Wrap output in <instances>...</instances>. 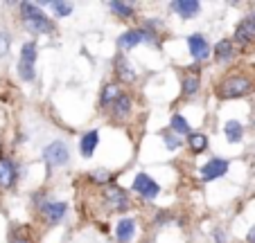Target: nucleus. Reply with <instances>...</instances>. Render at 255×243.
Returning a JSON list of instances; mask_svg holds the SVG:
<instances>
[{"instance_id":"obj_1","label":"nucleus","mask_w":255,"mask_h":243,"mask_svg":"<svg viewBox=\"0 0 255 243\" xmlns=\"http://www.w3.org/2000/svg\"><path fill=\"white\" fill-rule=\"evenodd\" d=\"M255 90V81L246 75H228L215 86L217 99H242Z\"/></svg>"},{"instance_id":"obj_2","label":"nucleus","mask_w":255,"mask_h":243,"mask_svg":"<svg viewBox=\"0 0 255 243\" xmlns=\"http://www.w3.org/2000/svg\"><path fill=\"white\" fill-rule=\"evenodd\" d=\"M18 9H20V20H23L25 29H27L29 34H52L54 32V23L41 11L39 5H34V2H20Z\"/></svg>"},{"instance_id":"obj_3","label":"nucleus","mask_w":255,"mask_h":243,"mask_svg":"<svg viewBox=\"0 0 255 243\" xmlns=\"http://www.w3.org/2000/svg\"><path fill=\"white\" fill-rule=\"evenodd\" d=\"M156 36H158V32H154L147 25L144 27H131L118 36V48H120V52H129V50L138 48L140 43H154Z\"/></svg>"},{"instance_id":"obj_4","label":"nucleus","mask_w":255,"mask_h":243,"mask_svg":"<svg viewBox=\"0 0 255 243\" xmlns=\"http://www.w3.org/2000/svg\"><path fill=\"white\" fill-rule=\"evenodd\" d=\"M18 77L23 81H34L36 77V43L27 41L20 48V57H18Z\"/></svg>"},{"instance_id":"obj_5","label":"nucleus","mask_w":255,"mask_h":243,"mask_svg":"<svg viewBox=\"0 0 255 243\" xmlns=\"http://www.w3.org/2000/svg\"><path fill=\"white\" fill-rule=\"evenodd\" d=\"M39 214L50 228H54L66 219L68 203L66 200H43V203H39Z\"/></svg>"},{"instance_id":"obj_6","label":"nucleus","mask_w":255,"mask_h":243,"mask_svg":"<svg viewBox=\"0 0 255 243\" xmlns=\"http://www.w3.org/2000/svg\"><path fill=\"white\" fill-rule=\"evenodd\" d=\"M43 160L50 169H59L66 167L68 160H70V151H68V144L61 142V140H54L48 147L43 149Z\"/></svg>"},{"instance_id":"obj_7","label":"nucleus","mask_w":255,"mask_h":243,"mask_svg":"<svg viewBox=\"0 0 255 243\" xmlns=\"http://www.w3.org/2000/svg\"><path fill=\"white\" fill-rule=\"evenodd\" d=\"M102 200L104 205L109 207V212H127L131 205V198L122 187L118 185H109L104 191H102Z\"/></svg>"},{"instance_id":"obj_8","label":"nucleus","mask_w":255,"mask_h":243,"mask_svg":"<svg viewBox=\"0 0 255 243\" xmlns=\"http://www.w3.org/2000/svg\"><path fill=\"white\" fill-rule=\"evenodd\" d=\"M228 167H231V164H228V160H224V158H210V160L199 169V178H201V182H212V180H217V178L226 176Z\"/></svg>"},{"instance_id":"obj_9","label":"nucleus","mask_w":255,"mask_h":243,"mask_svg":"<svg viewBox=\"0 0 255 243\" xmlns=\"http://www.w3.org/2000/svg\"><path fill=\"white\" fill-rule=\"evenodd\" d=\"M133 191L144 200H154L156 196L160 194V185L149 176V173H138L133 178Z\"/></svg>"},{"instance_id":"obj_10","label":"nucleus","mask_w":255,"mask_h":243,"mask_svg":"<svg viewBox=\"0 0 255 243\" xmlns=\"http://www.w3.org/2000/svg\"><path fill=\"white\" fill-rule=\"evenodd\" d=\"M188 50H190V57H192L197 63L206 61V59L212 54L210 43H208V38L203 36V34H190L188 36Z\"/></svg>"},{"instance_id":"obj_11","label":"nucleus","mask_w":255,"mask_h":243,"mask_svg":"<svg viewBox=\"0 0 255 243\" xmlns=\"http://www.w3.org/2000/svg\"><path fill=\"white\" fill-rule=\"evenodd\" d=\"M235 43L242 45V48L255 43V18L246 16V18L237 25V27H235Z\"/></svg>"},{"instance_id":"obj_12","label":"nucleus","mask_w":255,"mask_h":243,"mask_svg":"<svg viewBox=\"0 0 255 243\" xmlns=\"http://www.w3.org/2000/svg\"><path fill=\"white\" fill-rule=\"evenodd\" d=\"M199 88H201V75L194 72L192 68H188L183 72V79H181V97L183 99H192L199 92Z\"/></svg>"},{"instance_id":"obj_13","label":"nucleus","mask_w":255,"mask_h":243,"mask_svg":"<svg viewBox=\"0 0 255 243\" xmlns=\"http://www.w3.org/2000/svg\"><path fill=\"white\" fill-rule=\"evenodd\" d=\"M169 9H172L178 18L190 20V18H194V16H199L201 2H199V0H174L172 5H169Z\"/></svg>"},{"instance_id":"obj_14","label":"nucleus","mask_w":255,"mask_h":243,"mask_svg":"<svg viewBox=\"0 0 255 243\" xmlns=\"http://www.w3.org/2000/svg\"><path fill=\"white\" fill-rule=\"evenodd\" d=\"M18 180V171H16V164L9 158L0 156V189H11Z\"/></svg>"},{"instance_id":"obj_15","label":"nucleus","mask_w":255,"mask_h":243,"mask_svg":"<svg viewBox=\"0 0 255 243\" xmlns=\"http://www.w3.org/2000/svg\"><path fill=\"white\" fill-rule=\"evenodd\" d=\"M113 72H116V77H118V81H120V83H133V81L138 79L133 66L127 61L125 54H118V57H116V61H113Z\"/></svg>"},{"instance_id":"obj_16","label":"nucleus","mask_w":255,"mask_h":243,"mask_svg":"<svg viewBox=\"0 0 255 243\" xmlns=\"http://www.w3.org/2000/svg\"><path fill=\"white\" fill-rule=\"evenodd\" d=\"M116 239H118V243H133V239H135V219H131V216H122L116 225Z\"/></svg>"},{"instance_id":"obj_17","label":"nucleus","mask_w":255,"mask_h":243,"mask_svg":"<svg viewBox=\"0 0 255 243\" xmlns=\"http://www.w3.org/2000/svg\"><path fill=\"white\" fill-rule=\"evenodd\" d=\"M131 110H133V101H131V97L127 95V92H122L120 97H118V101L109 108V113H111L113 119H118V122H127V117L131 115Z\"/></svg>"},{"instance_id":"obj_18","label":"nucleus","mask_w":255,"mask_h":243,"mask_svg":"<svg viewBox=\"0 0 255 243\" xmlns=\"http://www.w3.org/2000/svg\"><path fill=\"white\" fill-rule=\"evenodd\" d=\"M235 41H231V38H222L219 43L212 48V57H215L217 63H228L235 59Z\"/></svg>"},{"instance_id":"obj_19","label":"nucleus","mask_w":255,"mask_h":243,"mask_svg":"<svg viewBox=\"0 0 255 243\" xmlns=\"http://www.w3.org/2000/svg\"><path fill=\"white\" fill-rule=\"evenodd\" d=\"M97 144H100V133H97V131H88V133H84L82 140H79V153L88 160V158L95 156Z\"/></svg>"},{"instance_id":"obj_20","label":"nucleus","mask_w":255,"mask_h":243,"mask_svg":"<svg viewBox=\"0 0 255 243\" xmlns=\"http://www.w3.org/2000/svg\"><path fill=\"white\" fill-rule=\"evenodd\" d=\"M122 88H120V83H106L104 88H102V95H100V106L102 108H111L113 104L118 101V97L122 95Z\"/></svg>"},{"instance_id":"obj_21","label":"nucleus","mask_w":255,"mask_h":243,"mask_svg":"<svg viewBox=\"0 0 255 243\" xmlns=\"http://www.w3.org/2000/svg\"><path fill=\"white\" fill-rule=\"evenodd\" d=\"M224 135H226V140L231 144L242 142V140H244V124L237 122V119H231V122L224 124Z\"/></svg>"},{"instance_id":"obj_22","label":"nucleus","mask_w":255,"mask_h":243,"mask_svg":"<svg viewBox=\"0 0 255 243\" xmlns=\"http://www.w3.org/2000/svg\"><path fill=\"white\" fill-rule=\"evenodd\" d=\"M169 129L174 131L176 135H181V138H190V135L194 133L192 126H190V122L183 117V115H172V119H169Z\"/></svg>"},{"instance_id":"obj_23","label":"nucleus","mask_w":255,"mask_h":243,"mask_svg":"<svg viewBox=\"0 0 255 243\" xmlns=\"http://www.w3.org/2000/svg\"><path fill=\"white\" fill-rule=\"evenodd\" d=\"M109 9H111L118 18H133V14H135L133 2H120V0H111V2H109Z\"/></svg>"},{"instance_id":"obj_24","label":"nucleus","mask_w":255,"mask_h":243,"mask_svg":"<svg viewBox=\"0 0 255 243\" xmlns=\"http://www.w3.org/2000/svg\"><path fill=\"white\" fill-rule=\"evenodd\" d=\"M158 135L163 138V142H165V147L169 149V151H176V149H181L183 147V138L181 135H176L172 129H165V131H158Z\"/></svg>"},{"instance_id":"obj_25","label":"nucleus","mask_w":255,"mask_h":243,"mask_svg":"<svg viewBox=\"0 0 255 243\" xmlns=\"http://www.w3.org/2000/svg\"><path fill=\"white\" fill-rule=\"evenodd\" d=\"M185 144L190 147V151H192L194 156H199V153H203L208 149V138L203 133H192L188 140H185Z\"/></svg>"},{"instance_id":"obj_26","label":"nucleus","mask_w":255,"mask_h":243,"mask_svg":"<svg viewBox=\"0 0 255 243\" xmlns=\"http://www.w3.org/2000/svg\"><path fill=\"white\" fill-rule=\"evenodd\" d=\"M50 9H52V14L57 16V18H68V16L75 11V5L66 2V0H52V2H50Z\"/></svg>"},{"instance_id":"obj_27","label":"nucleus","mask_w":255,"mask_h":243,"mask_svg":"<svg viewBox=\"0 0 255 243\" xmlns=\"http://www.w3.org/2000/svg\"><path fill=\"white\" fill-rule=\"evenodd\" d=\"M111 171H106V169H97V171L88 173V180L93 182V185H104L109 187V182H111Z\"/></svg>"},{"instance_id":"obj_28","label":"nucleus","mask_w":255,"mask_h":243,"mask_svg":"<svg viewBox=\"0 0 255 243\" xmlns=\"http://www.w3.org/2000/svg\"><path fill=\"white\" fill-rule=\"evenodd\" d=\"M9 45H11V38H9V34L0 32V57H5V54L9 52Z\"/></svg>"},{"instance_id":"obj_29","label":"nucleus","mask_w":255,"mask_h":243,"mask_svg":"<svg viewBox=\"0 0 255 243\" xmlns=\"http://www.w3.org/2000/svg\"><path fill=\"white\" fill-rule=\"evenodd\" d=\"M212 239H215V243H226V234H224V230H215Z\"/></svg>"},{"instance_id":"obj_30","label":"nucleus","mask_w":255,"mask_h":243,"mask_svg":"<svg viewBox=\"0 0 255 243\" xmlns=\"http://www.w3.org/2000/svg\"><path fill=\"white\" fill-rule=\"evenodd\" d=\"M246 241H249V243H255V225L249 230V234H246Z\"/></svg>"},{"instance_id":"obj_31","label":"nucleus","mask_w":255,"mask_h":243,"mask_svg":"<svg viewBox=\"0 0 255 243\" xmlns=\"http://www.w3.org/2000/svg\"><path fill=\"white\" fill-rule=\"evenodd\" d=\"M11 243H29V241L25 237H14V239H11Z\"/></svg>"},{"instance_id":"obj_32","label":"nucleus","mask_w":255,"mask_h":243,"mask_svg":"<svg viewBox=\"0 0 255 243\" xmlns=\"http://www.w3.org/2000/svg\"><path fill=\"white\" fill-rule=\"evenodd\" d=\"M249 16H251V18H255V9H253V11H251V14H249Z\"/></svg>"}]
</instances>
